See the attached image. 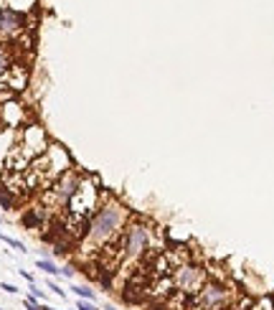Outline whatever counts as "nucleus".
<instances>
[{"instance_id": "1", "label": "nucleus", "mask_w": 274, "mask_h": 310, "mask_svg": "<svg viewBox=\"0 0 274 310\" xmlns=\"http://www.w3.org/2000/svg\"><path fill=\"white\" fill-rule=\"evenodd\" d=\"M130 221V211L127 206L107 196L104 203L97 209V214L86 221V229L79 239V257L82 259H97V254L102 252L104 247H110L114 239L122 237V231H125Z\"/></svg>"}, {"instance_id": "2", "label": "nucleus", "mask_w": 274, "mask_h": 310, "mask_svg": "<svg viewBox=\"0 0 274 310\" xmlns=\"http://www.w3.org/2000/svg\"><path fill=\"white\" fill-rule=\"evenodd\" d=\"M71 168H74V160H71L69 150L61 142L51 140V145L46 147V153H41L33 163L28 166V170L23 173L28 196H38L41 191H46L56 178H61V175Z\"/></svg>"}, {"instance_id": "3", "label": "nucleus", "mask_w": 274, "mask_h": 310, "mask_svg": "<svg viewBox=\"0 0 274 310\" xmlns=\"http://www.w3.org/2000/svg\"><path fill=\"white\" fill-rule=\"evenodd\" d=\"M155 229H152L150 224H145V221L140 219H130L127 221V226L125 231H122V264H119V270L122 275H132L137 267H140V262L145 259V254L150 252L152 247H160L155 244Z\"/></svg>"}, {"instance_id": "4", "label": "nucleus", "mask_w": 274, "mask_h": 310, "mask_svg": "<svg viewBox=\"0 0 274 310\" xmlns=\"http://www.w3.org/2000/svg\"><path fill=\"white\" fill-rule=\"evenodd\" d=\"M82 175H84V173H82L79 168L66 170L64 175H61V178H56L46 191H41V194L36 196V203L56 221L58 216H64L66 206H69V198L74 196V191H76V186H79Z\"/></svg>"}, {"instance_id": "5", "label": "nucleus", "mask_w": 274, "mask_h": 310, "mask_svg": "<svg viewBox=\"0 0 274 310\" xmlns=\"http://www.w3.org/2000/svg\"><path fill=\"white\" fill-rule=\"evenodd\" d=\"M236 298V290H231L223 280H208L203 290L191 298L188 310H231Z\"/></svg>"}, {"instance_id": "6", "label": "nucleus", "mask_w": 274, "mask_h": 310, "mask_svg": "<svg viewBox=\"0 0 274 310\" xmlns=\"http://www.w3.org/2000/svg\"><path fill=\"white\" fill-rule=\"evenodd\" d=\"M170 277H173L178 292H183L186 298H195V295L203 290V285L208 282V270L203 264L188 259V262H183L180 267H175Z\"/></svg>"}, {"instance_id": "7", "label": "nucleus", "mask_w": 274, "mask_h": 310, "mask_svg": "<svg viewBox=\"0 0 274 310\" xmlns=\"http://www.w3.org/2000/svg\"><path fill=\"white\" fill-rule=\"evenodd\" d=\"M28 82H30V71L26 61H13L3 74H0V92H8L13 97H18L28 89Z\"/></svg>"}, {"instance_id": "8", "label": "nucleus", "mask_w": 274, "mask_h": 310, "mask_svg": "<svg viewBox=\"0 0 274 310\" xmlns=\"http://www.w3.org/2000/svg\"><path fill=\"white\" fill-rule=\"evenodd\" d=\"M26 31H30L26 16L13 10H0V43H15Z\"/></svg>"}, {"instance_id": "9", "label": "nucleus", "mask_w": 274, "mask_h": 310, "mask_svg": "<svg viewBox=\"0 0 274 310\" xmlns=\"http://www.w3.org/2000/svg\"><path fill=\"white\" fill-rule=\"evenodd\" d=\"M0 122H3V127L21 130L23 125L33 122V120H30L28 107L23 105L18 97H13V99H8V102H0Z\"/></svg>"}, {"instance_id": "10", "label": "nucleus", "mask_w": 274, "mask_h": 310, "mask_svg": "<svg viewBox=\"0 0 274 310\" xmlns=\"http://www.w3.org/2000/svg\"><path fill=\"white\" fill-rule=\"evenodd\" d=\"M15 140H18V130H10V127H3V130H0V173L5 170L8 155H10V150H13Z\"/></svg>"}, {"instance_id": "11", "label": "nucleus", "mask_w": 274, "mask_h": 310, "mask_svg": "<svg viewBox=\"0 0 274 310\" xmlns=\"http://www.w3.org/2000/svg\"><path fill=\"white\" fill-rule=\"evenodd\" d=\"M13 61H21L18 54H15V49L10 46V43H0V74H3Z\"/></svg>"}, {"instance_id": "12", "label": "nucleus", "mask_w": 274, "mask_h": 310, "mask_svg": "<svg viewBox=\"0 0 274 310\" xmlns=\"http://www.w3.org/2000/svg\"><path fill=\"white\" fill-rule=\"evenodd\" d=\"M36 267H38V270H43L46 275H51V277L61 275V270L56 267V264H54L51 259H36Z\"/></svg>"}, {"instance_id": "13", "label": "nucleus", "mask_w": 274, "mask_h": 310, "mask_svg": "<svg viewBox=\"0 0 274 310\" xmlns=\"http://www.w3.org/2000/svg\"><path fill=\"white\" fill-rule=\"evenodd\" d=\"M71 290H74V295H76L79 300H91V303H94V298H97L94 290H89V287H84V285H76V287H71Z\"/></svg>"}, {"instance_id": "14", "label": "nucleus", "mask_w": 274, "mask_h": 310, "mask_svg": "<svg viewBox=\"0 0 274 310\" xmlns=\"http://www.w3.org/2000/svg\"><path fill=\"white\" fill-rule=\"evenodd\" d=\"M0 242H5L8 247H13V249H18V252H28V249L23 247V242H18V239H13V237H8V234H3V231H0Z\"/></svg>"}, {"instance_id": "15", "label": "nucleus", "mask_w": 274, "mask_h": 310, "mask_svg": "<svg viewBox=\"0 0 274 310\" xmlns=\"http://www.w3.org/2000/svg\"><path fill=\"white\" fill-rule=\"evenodd\" d=\"M46 287H49L51 292H56L58 298H66V290H61V285H58V282H54V280H46Z\"/></svg>"}, {"instance_id": "16", "label": "nucleus", "mask_w": 274, "mask_h": 310, "mask_svg": "<svg viewBox=\"0 0 274 310\" xmlns=\"http://www.w3.org/2000/svg\"><path fill=\"white\" fill-rule=\"evenodd\" d=\"M76 310H99V308L91 300H76Z\"/></svg>"}, {"instance_id": "17", "label": "nucleus", "mask_w": 274, "mask_h": 310, "mask_svg": "<svg viewBox=\"0 0 274 310\" xmlns=\"http://www.w3.org/2000/svg\"><path fill=\"white\" fill-rule=\"evenodd\" d=\"M23 305H26V310H41V303H38L36 298H30V295L23 300Z\"/></svg>"}, {"instance_id": "18", "label": "nucleus", "mask_w": 274, "mask_h": 310, "mask_svg": "<svg viewBox=\"0 0 274 310\" xmlns=\"http://www.w3.org/2000/svg\"><path fill=\"white\" fill-rule=\"evenodd\" d=\"M30 298H36L38 303L46 298V295H43V290H38V287H36V282H30Z\"/></svg>"}, {"instance_id": "19", "label": "nucleus", "mask_w": 274, "mask_h": 310, "mask_svg": "<svg viewBox=\"0 0 274 310\" xmlns=\"http://www.w3.org/2000/svg\"><path fill=\"white\" fill-rule=\"evenodd\" d=\"M0 290H5L8 295H15V292H18V287L10 285V282H0Z\"/></svg>"}, {"instance_id": "20", "label": "nucleus", "mask_w": 274, "mask_h": 310, "mask_svg": "<svg viewBox=\"0 0 274 310\" xmlns=\"http://www.w3.org/2000/svg\"><path fill=\"white\" fill-rule=\"evenodd\" d=\"M21 277L26 280V282H28V285H30V282H36V277H33V275H30L28 270H21Z\"/></svg>"}, {"instance_id": "21", "label": "nucleus", "mask_w": 274, "mask_h": 310, "mask_svg": "<svg viewBox=\"0 0 274 310\" xmlns=\"http://www.w3.org/2000/svg\"><path fill=\"white\" fill-rule=\"evenodd\" d=\"M41 310H56V308H51V305H41Z\"/></svg>"}, {"instance_id": "22", "label": "nucleus", "mask_w": 274, "mask_h": 310, "mask_svg": "<svg viewBox=\"0 0 274 310\" xmlns=\"http://www.w3.org/2000/svg\"><path fill=\"white\" fill-rule=\"evenodd\" d=\"M104 310H117V308H114V305H107V308H104Z\"/></svg>"}, {"instance_id": "23", "label": "nucleus", "mask_w": 274, "mask_h": 310, "mask_svg": "<svg viewBox=\"0 0 274 310\" xmlns=\"http://www.w3.org/2000/svg\"><path fill=\"white\" fill-rule=\"evenodd\" d=\"M0 130H3V122H0Z\"/></svg>"}, {"instance_id": "24", "label": "nucleus", "mask_w": 274, "mask_h": 310, "mask_svg": "<svg viewBox=\"0 0 274 310\" xmlns=\"http://www.w3.org/2000/svg\"><path fill=\"white\" fill-rule=\"evenodd\" d=\"M0 310H3V308H0Z\"/></svg>"}]
</instances>
